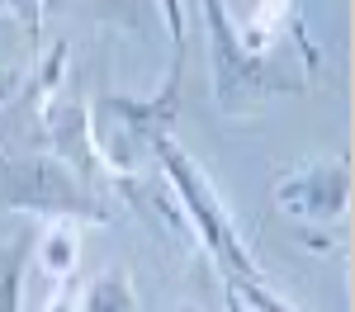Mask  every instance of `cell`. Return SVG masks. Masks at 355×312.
<instances>
[{
	"instance_id": "cell-7",
	"label": "cell",
	"mask_w": 355,
	"mask_h": 312,
	"mask_svg": "<svg viewBox=\"0 0 355 312\" xmlns=\"http://www.w3.org/2000/svg\"><path fill=\"white\" fill-rule=\"evenodd\" d=\"M28 265H38L43 279H71L76 265H81V232L71 218H48L43 232H33V251H28Z\"/></svg>"
},
{
	"instance_id": "cell-1",
	"label": "cell",
	"mask_w": 355,
	"mask_h": 312,
	"mask_svg": "<svg viewBox=\"0 0 355 312\" xmlns=\"http://www.w3.org/2000/svg\"><path fill=\"white\" fill-rule=\"evenodd\" d=\"M180 81H185V53H175L171 76L157 95H100L90 104V142L110 175H137L157 156L162 138H171L180 113Z\"/></svg>"
},
{
	"instance_id": "cell-2",
	"label": "cell",
	"mask_w": 355,
	"mask_h": 312,
	"mask_svg": "<svg viewBox=\"0 0 355 312\" xmlns=\"http://www.w3.org/2000/svg\"><path fill=\"white\" fill-rule=\"evenodd\" d=\"M204 10V38H209V71H214V100L223 113H251L275 95L308 90V76L289 71L275 57H256L242 48L237 24L223 0H199Z\"/></svg>"
},
{
	"instance_id": "cell-9",
	"label": "cell",
	"mask_w": 355,
	"mask_h": 312,
	"mask_svg": "<svg viewBox=\"0 0 355 312\" xmlns=\"http://www.w3.org/2000/svg\"><path fill=\"white\" fill-rule=\"evenodd\" d=\"M28 251H33V227H19L15 241L0 246V312H19V293H24V275H28Z\"/></svg>"
},
{
	"instance_id": "cell-14",
	"label": "cell",
	"mask_w": 355,
	"mask_h": 312,
	"mask_svg": "<svg viewBox=\"0 0 355 312\" xmlns=\"http://www.w3.org/2000/svg\"><path fill=\"white\" fill-rule=\"evenodd\" d=\"M223 308H227V312H246V303L232 293V288H223Z\"/></svg>"
},
{
	"instance_id": "cell-11",
	"label": "cell",
	"mask_w": 355,
	"mask_h": 312,
	"mask_svg": "<svg viewBox=\"0 0 355 312\" xmlns=\"http://www.w3.org/2000/svg\"><path fill=\"white\" fill-rule=\"evenodd\" d=\"M162 5V19H166V38L175 53H185V0H157Z\"/></svg>"
},
{
	"instance_id": "cell-6",
	"label": "cell",
	"mask_w": 355,
	"mask_h": 312,
	"mask_svg": "<svg viewBox=\"0 0 355 312\" xmlns=\"http://www.w3.org/2000/svg\"><path fill=\"white\" fill-rule=\"evenodd\" d=\"M38 109H43L48 152H53L57 161H67V166L76 170L85 185H100V180H110V170H105L100 152H95V142H90V109H85L81 100L53 95V100H43Z\"/></svg>"
},
{
	"instance_id": "cell-8",
	"label": "cell",
	"mask_w": 355,
	"mask_h": 312,
	"mask_svg": "<svg viewBox=\"0 0 355 312\" xmlns=\"http://www.w3.org/2000/svg\"><path fill=\"white\" fill-rule=\"evenodd\" d=\"M81 312H137V288L128 270H100L95 279L81 288Z\"/></svg>"
},
{
	"instance_id": "cell-5",
	"label": "cell",
	"mask_w": 355,
	"mask_h": 312,
	"mask_svg": "<svg viewBox=\"0 0 355 312\" xmlns=\"http://www.w3.org/2000/svg\"><path fill=\"white\" fill-rule=\"evenodd\" d=\"M270 199L299 223H341L351 208V161L346 156H313L294 166Z\"/></svg>"
},
{
	"instance_id": "cell-13",
	"label": "cell",
	"mask_w": 355,
	"mask_h": 312,
	"mask_svg": "<svg viewBox=\"0 0 355 312\" xmlns=\"http://www.w3.org/2000/svg\"><path fill=\"white\" fill-rule=\"evenodd\" d=\"M15 90H19V76H5L0 81V109H5V100H15Z\"/></svg>"
},
{
	"instance_id": "cell-12",
	"label": "cell",
	"mask_w": 355,
	"mask_h": 312,
	"mask_svg": "<svg viewBox=\"0 0 355 312\" xmlns=\"http://www.w3.org/2000/svg\"><path fill=\"white\" fill-rule=\"evenodd\" d=\"M43 312H81V288H76V284H67V279H62V288H57L53 298L43 303Z\"/></svg>"
},
{
	"instance_id": "cell-3",
	"label": "cell",
	"mask_w": 355,
	"mask_h": 312,
	"mask_svg": "<svg viewBox=\"0 0 355 312\" xmlns=\"http://www.w3.org/2000/svg\"><path fill=\"white\" fill-rule=\"evenodd\" d=\"M152 161H162L166 185H171V194L180 199V218H185V227H190V237L204 241V251H209V260L218 265L223 279H227V275H237V279H261L266 270L256 265V255L246 251V241L237 237V227H232V218H227V208H223V199H218V190H214V180H209V170L199 166L175 138H162V147H157Z\"/></svg>"
},
{
	"instance_id": "cell-10",
	"label": "cell",
	"mask_w": 355,
	"mask_h": 312,
	"mask_svg": "<svg viewBox=\"0 0 355 312\" xmlns=\"http://www.w3.org/2000/svg\"><path fill=\"white\" fill-rule=\"evenodd\" d=\"M67 57H71V48H67V38H53V48L48 53H38V71H33V85H28V95L43 104V100H53V95H62V81H67Z\"/></svg>"
},
{
	"instance_id": "cell-4",
	"label": "cell",
	"mask_w": 355,
	"mask_h": 312,
	"mask_svg": "<svg viewBox=\"0 0 355 312\" xmlns=\"http://www.w3.org/2000/svg\"><path fill=\"white\" fill-rule=\"evenodd\" d=\"M0 208L24 218H71V223H110V203L95 194L67 161L53 152L0 156Z\"/></svg>"
}]
</instances>
